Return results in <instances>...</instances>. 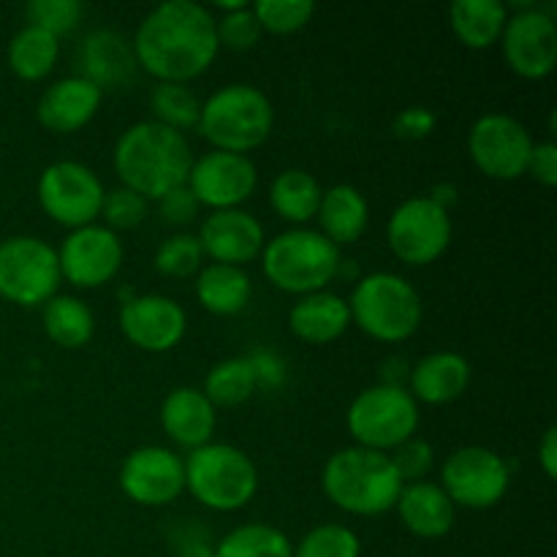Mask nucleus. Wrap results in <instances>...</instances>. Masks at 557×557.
<instances>
[{
	"mask_svg": "<svg viewBox=\"0 0 557 557\" xmlns=\"http://www.w3.org/2000/svg\"><path fill=\"white\" fill-rule=\"evenodd\" d=\"M131 49L158 82L188 85L218 58L215 14L196 0H166L141 20Z\"/></svg>",
	"mask_w": 557,
	"mask_h": 557,
	"instance_id": "nucleus-1",
	"label": "nucleus"
},
{
	"mask_svg": "<svg viewBox=\"0 0 557 557\" xmlns=\"http://www.w3.org/2000/svg\"><path fill=\"white\" fill-rule=\"evenodd\" d=\"M112 166L123 188L134 190L147 201H158L163 194L188 183L194 150L185 134H177L156 120H141L120 134Z\"/></svg>",
	"mask_w": 557,
	"mask_h": 557,
	"instance_id": "nucleus-2",
	"label": "nucleus"
},
{
	"mask_svg": "<svg viewBox=\"0 0 557 557\" xmlns=\"http://www.w3.org/2000/svg\"><path fill=\"white\" fill-rule=\"evenodd\" d=\"M324 495L341 511L354 517H379L395 509L403 482L389 455L348 446L326 460L321 473Z\"/></svg>",
	"mask_w": 557,
	"mask_h": 557,
	"instance_id": "nucleus-3",
	"label": "nucleus"
},
{
	"mask_svg": "<svg viewBox=\"0 0 557 557\" xmlns=\"http://www.w3.org/2000/svg\"><path fill=\"white\" fill-rule=\"evenodd\" d=\"M275 128V109L267 92L253 85H226L201 103L199 131L212 150L248 152L259 150Z\"/></svg>",
	"mask_w": 557,
	"mask_h": 557,
	"instance_id": "nucleus-4",
	"label": "nucleus"
},
{
	"mask_svg": "<svg viewBox=\"0 0 557 557\" xmlns=\"http://www.w3.org/2000/svg\"><path fill=\"white\" fill-rule=\"evenodd\" d=\"M351 324L379 343H406L417 335L424 319V305L417 288L397 272H370L359 277L351 299Z\"/></svg>",
	"mask_w": 557,
	"mask_h": 557,
	"instance_id": "nucleus-5",
	"label": "nucleus"
},
{
	"mask_svg": "<svg viewBox=\"0 0 557 557\" xmlns=\"http://www.w3.org/2000/svg\"><path fill=\"white\" fill-rule=\"evenodd\" d=\"M341 248L315 228H288L261 250V270L275 288L297 297L326 292L341 275Z\"/></svg>",
	"mask_w": 557,
	"mask_h": 557,
	"instance_id": "nucleus-6",
	"label": "nucleus"
},
{
	"mask_svg": "<svg viewBox=\"0 0 557 557\" xmlns=\"http://www.w3.org/2000/svg\"><path fill=\"white\" fill-rule=\"evenodd\" d=\"M185 490L212 511H239L259 493V468L232 444H207L185 460Z\"/></svg>",
	"mask_w": 557,
	"mask_h": 557,
	"instance_id": "nucleus-7",
	"label": "nucleus"
},
{
	"mask_svg": "<svg viewBox=\"0 0 557 557\" xmlns=\"http://www.w3.org/2000/svg\"><path fill=\"white\" fill-rule=\"evenodd\" d=\"M346 424L351 438L357 441L354 446L389 455L417 435L419 403L400 386L375 384L354 397Z\"/></svg>",
	"mask_w": 557,
	"mask_h": 557,
	"instance_id": "nucleus-8",
	"label": "nucleus"
},
{
	"mask_svg": "<svg viewBox=\"0 0 557 557\" xmlns=\"http://www.w3.org/2000/svg\"><path fill=\"white\" fill-rule=\"evenodd\" d=\"M60 283L63 275L52 245L30 234L0 243V297L20 308H36L58 294Z\"/></svg>",
	"mask_w": 557,
	"mask_h": 557,
	"instance_id": "nucleus-9",
	"label": "nucleus"
},
{
	"mask_svg": "<svg viewBox=\"0 0 557 557\" xmlns=\"http://www.w3.org/2000/svg\"><path fill=\"white\" fill-rule=\"evenodd\" d=\"M36 196L49 221L74 232L101 218L107 188L101 177L85 163L54 161L38 177Z\"/></svg>",
	"mask_w": 557,
	"mask_h": 557,
	"instance_id": "nucleus-10",
	"label": "nucleus"
},
{
	"mask_svg": "<svg viewBox=\"0 0 557 557\" xmlns=\"http://www.w3.org/2000/svg\"><path fill=\"white\" fill-rule=\"evenodd\" d=\"M511 484L509 462L487 446H462L441 468V490L462 509H493L506 498Z\"/></svg>",
	"mask_w": 557,
	"mask_h": 557,
	"instance_id": "nucleus-11",
	"label": "nucleus"
},
{
	"mask_svg": "<svg viewBox=\"0 0 557 557\" xmlns=\"http://www.w3.org/2000/svg\"><path fill=\"white\" fill-rule=\"evenodd\" d=\"M389 250L408 267H428L449 250L451 218L428 196H413L395 207L386 223Z\"/></svg>",
	"mask_w": 557,
	"mask_h": 557,
	"instance_id": "nucleus-12",
	"label": "nucleus"
},
{
	"mask_svg": "<svg viewBox=\"0 0 557 557\" xmlns=\"http://www.w3.org/2000/svg\"><path fill=\"white\" fill-rule=\"evenodd\" d=\"M533 145L536 141L531 131L511 114L500 112L479 117L468 134V152H471L473 166L484 177L500 180V183L520 180L528 172Z\"/></svg>",
	"mask_w": 557,
	"mask_h": 557,
	"instance_id": "nucleus-13",
	"label": "nucleus"
},
{
	"mask_svg": "<svg viewBox=\"0 0 557 557\" xmlns=\"http://www.w3.org/2000/svg\"><path fill=\"white\" fill-rule=\"evenodd\" d=\"M504 60L522 79H547L557 65L555 14L544 5L525 3L509 14L500 33Z\"/></svg>",
	"mask_w": 557,
	"mask_h": 557,
	"instance_id": "nucleus-14",
	"label": "nucleus"
},
{
	"mask_svg": "<svg viewBox=\"0 0 557 557\" xmlns=\"http://www.w3.org/2000/svg\"><path fill=\"white\" fill-rule=\"evenodd\" d=\"M120 490L147 509L174 504L185 493V460L166 446H139L123 460Z\"/></svg>",
	"mask_w": 557,
	"mask_h": 557,
	"instance_id": "nucleus-15",
	"label": "nucleus"
},
{
	"mask_svg": "<svg viewBox=\"0 0 557 557\" xmlns=\"http://www.w3.org/2000/svg\"><path fill=\"white\" fill-rule=\"evenodd\" d=\"M190 194L201 207L218 210H239L253 196L259 185V169L248 156L212 150L194 158L188 183Z\"/></svg>",
	"mask_w": 557,
	"mask_h": 557,
	"instance_id": "nucleus-16",
	"label": "nucleus"
},
{
	"mask_svg": "<svg viewBox=\"0 0 557 557\" xmlns=\"http://www.w3.org/2000/svg\"><path fill=\"white\" fill-rule=\"evenodd\" d=\"M123 243L101 223L69 232L58 250L60 275L76 288H98L114 281L123 267Z\"/></svg>",
	"mask_w": 557,
	"mask_h": 557,
	"instance_id": "nucleus-17",
	"label": "nucleus"
},
{
	"mask_svg": "<svg viewBox=\"0 0 557 557\" xmlns=\"http://www.w3.org/2000/svg\"><path fill=\"white\" fill-rule=\"evenodd\" d=\"M120 330L125 341L147 354L172 351L188 332L183 305L163 294H136L120 308Z\"/></svg>",
	"mask_w": 557,
	"mask_h": 557,
	"instance_id": "nucleus-18",
	"label": "nucleus"
},
{
	"mask_svg": "<svg viewBox=\"0 0 557 557\" xmlns=\"http://www.w3.org/2000/svg\"><path fill=\"white\" fill-rule=\"evenodd\" d=\"M201 253L210 256L212 264L239 267L259 259L267 245L264 226L256 215L245 210H218L205 218L199 228Z\"/></svg>",
	"mask_w": 557,
	"mask_h": 557,
	"instance_id": "nucleus-19",
	"label": "nucleus"
},
{
	"mask_svg": "<svg viewBox=\"0 0 557 557\" xmlns=\"http://www.w3.org/2000/svg\"><path fill=\"white\" fill-rule=\"evenodd\" d=\"M101 101L103 90L92 85L90 79H85L79 74L65 76V79H58L41 92L36 117L41 123V128H47L49 134L69 136L85 128L96 117L98 109H101Z\"/></svg>",
	"mask_w": 557,
	"mask_h": 557,
	"instance_id": "nucleus-20",
	"label": "nucleus"
},
{
	"mask_svg": "<svg viewBox=\"0 0 557 557\" xmlns=\"http://www.w3.org/2000/svg\"><path fill=\"white\" fill-rule=\"evenodd\" d=\"M218 408L194 386H177L161 403V428L183 449L194 451L212 444Z\"/></svg>",
	"mask_w": 557,
	"mask_h": 557,
	"instance_id": "nucleus-21",
	"label": "nucleus"
},
{
	"mask_svg": "<svg viewBox=\"0 0 557 557\" xmlns=\"http://www.w3.org/2000/svg\"><path fill=\"white\" fill-rule=\"evenodd\" d=\"M411 397L428 406H449L471 386V362L457 351H435L419 359L408 375Z\"/></svg>",
	"mask_w": 557,
	"mask_h": 557,
	"instance_id": "nucleus-22",
	"label": "nucleus"
},
{
	"mask_svg": "<svg viewBox=\"0 0 557 557\" xmlns=\"http://www.w3.org/2000/svg\"><path fill=\"white\" fill-rule=\"evenodd\" d=\"M351 326L348 299L335 292H315L299 297L288 313V330L308 346H330Z\"/></svg>",
	"mask_w": 557,
	"mask_h": 557,
	"instance_id": "nucleus-23",
	"label": "nucleus"
},
{
	"mask_svg": "<svg viewBox=\"0 0 557 557\" xmlns=\"http://www.w3.org/2000/svg\"><path fill=\"white\" fill-rule=\"evenodd\" d=\"M403 528L419 539H444L455 525V504L441 490V484L417 482L403 484L395 504Z\"/></svg>",
	"mask_w": 557,
	"mask_h": 557,
	"instance_id": "nucleus-24",
	"label": "nucleus"
},
{
	"mask_svg": "<svg viewBox=\"0 0 557 557\" xmlns=\"http://www.w3.org/2000/svg\"><path fill=\"white\" fill-rule=\"evenodd\" d=\"M85 79H90L96 87H117L134 76L136 58L131 41H125L114 30H96L82 41L76 52Z\"/></svg>",
	"mask_w": 557,
	"mask_h": 557,
	"instance_id": "nucleus-25",
	"label": "nucleus"
},
{
	"mask_svg": "<svg viewBox=\"0 0 557 557\" xmlns=\"http://www.w3.org/2000/svg\"><path fill=\"white\" fill-rule=\"evenodd\" d=\"M319 232L330 239L335 248L343 245H354L357 239H362L364 228L370 223V207L368 199L362 196V190L354 188V185H332L330 190H324L319 207Z\"/></svg>",
	"mask_w": 557,
	"mask_h": 557,
	"instance_id": "nucleus-26",
	"label": "nucleus"
},
{
	"mask_svg": "<svg viewBox=\"0 0 557 557\" xmlns=\"http://www.w3.org/2000/svg\"><path fill=\"white\" fill-rule=\"evenodd\" d=\"M253 297V283L239 267L207 264L196 275V299L212 315L243 313Z\"/></svg>",
	"mask_w": 557,
	"mask_h": 557,
	"instance_id": "nucleus-27",
	"label": "nucleus"
},
{
	"mask_svg": "<svg viewBox=\"0 0 557 557\" xmlns=\"http://www.w3.org/2000/svg\"><path fill=\"white\" fill-rule=\"evenodd\" d=\"M506 20H509V5L500 0H457L449 9L451 33L462 47L473 52L498 44Z\"/></svg>",
	"mask_w": 557,
	"mask_h": 557,
	"instance_id": "nucleus-28",
	"label": "nucleus"
},
{
	"mask_svg": "<svg viewBox=\"0 0 557 557\" xmlns=\"http://www.w3.org/2000/svg\"><path fill=\"white\" fill-rule=\"evenodd\" d=\"M321 196H324V188L305 169H286L270 185V207L277 218L294 223V228H302L319 215Z\"/></svg>",
	"mask_w": 557,
	"mask_h": 557,
	"instance_id": "nucleus-29",
	"label": "nucleus"
},
{
	"mask_svg": "<svg viewBox=\"0 0 557 557\" xmlns=\"http://www.w3.org/2000/svg\"><path fill=\"white\" fill-rule=\"evenodd\" d=\"M44 332L49 341L60 348H85L96 335V315H92L90 305L71 294H54L47 305H44Z\"/></svg>",
	"mask_w": 557,
	"mask_h": 557,
	"instance_id": "nucleus-30",
	"label": "nucleus"
},
{
	"mask_svg": "<svg viewBox=\"0 0 557 557\" xmlns=\"http://www.w3.org/2000/svg\"><path fill=\"white\" fill-rule=\"evenodd\" d=\"M58 38L49 36L47 30L25 25L9 41L5 58H9V69L14 71V76H20L22 82H38L52 74L54 65H58Z\"/></svg>",
	"mask_w": 557,
	"mask_h": 557,
	"instance_id": "nucleus-31",
	"label": "nucleus"
},
{
	"mask_svg": "<svg viewBox=\"0 0 557 557\" xmlns=\"http://www.w3.org/2000/svg\"><path fill=\"white\" fill-rule=\"evenodd\" d=\"M215 557H294V544L275 525L248 522L215 544Z\"/></svg>",
	"mask_w": 557,
	"mask_h": 557,
	"instance_id": "nucleus-32",
	"label": "nucleus"
},
{
	"mask_svg": "<svg viewBox=\"0 0 557 557\" xmlns=\"http://www.w3.org/2000/svg\"><path fill=\"white\" fill-rule=\"evenodd\" d=\"M205 397L215 408H237L248 403L256 392L253 368L248 357H228L218 362L205 379Z\"/></svg>",
	"mask_w": 557,
	"mask_h": 557,
	"instance_id": "nucleus-33",
	"label": "nucleus"
},
{
	"mask_svg": "<svg viewBox=\"0 0 557 557\" xmlns=\"http://www.w3.org/2000/svg\"><path fill=\"white\" fill-rule=\"evenodd\" d=\"M152 120L166 128L185 134V131L199 125L201 101L188 90V85H172V82H158L150 92Z\"/></svg>",
	"mask_w": 557,
	"mask_h": 557,
	"instance_id": "nucleus-34",
	"label": "nucleus"
},
{
	"mask_svg": "<svg viewBox=\"0 0 557 557\" xmlns=\"http://www.w3.org/2000/svg\"><path fill=\"white\" fill-rule=\"evenodd\" d=\"M201 261H205V253L194 234H174V237L163 239L156 250V272L161 277H172V281L199 275Z\"/></svg>",
	"mask_w": 557,
	"mask_h": 557,
	"instance_id": "nucleus-35",
	"label": "nucleus"
},
{
	"mask_svg": "<svg viewBox=\"0 0 557 557\" xmlns=\"http://www.w3.org/2000/svg\"><path fill=\"white\" fill-rule=\"evenodd\" d=\"M294 557H362V544L351 528L326 522L305 533L294 547Z\"/></svg>",
	"mask_w": 557,
	"mask_h": 557,
	"instance_id": "nucleus-36",
	"label": "nucleus"
},
{
	"mask_svg": "<svg viewBox=\"0 0 557 557\" xmlns=\"http://www.w3.org/2000/svg\"><path fill=\"white\" fill-rule=\"evenodd\" d=\"M259 20L261 33L270 36H292L299 33L315 14V5L310 0H261L250 5Z\"/></svg>",
	"mask_w": 557,
	"mask_h": 557,
	"instance_id": "nucleus-37",
	"label": "nucleus"
},
{
	"mask_svg": "<svg viewBox=\"0 0 557 557\" xmlns=\"http://www.w3.org/2000/svg\"><path fill=\"white\" fill-rule=\"evenodd\" d=\"M25 16L27 25L47 30L49 36L60 41V36L79 25L82 16H85V5L76 3V0H30L25 5Z\"/></svg>",
	"mask_w": 557,
	"mask_h": 557,
	"instance_id": "nucleus-38",
	"label": "nucleus"
},
{
	"mask_svg": "<svg viewBox=\"0 0 557 557\" xmlns=\"http://www.w3.org/2000/svg\"><path fill=\"white\" fill-rule=\"evenodd\" d=\"M147 212H150V201L141 199L134 190L123 188V185L114 190H107V196H103V226L114 234L131 232V228L141 226V223L147 221Z\"/></svg>",
	"mask_w": 557,
	"mask_h": 557,
	"instance_id": "nucleus-39",
	"label": "nucleus"
},
{
	"mask_svg": "<svg viewBox=\"0 0 557 557\" xmlns=\"http://www.w3.org/2000/svg\"><path fill=\"white\" fill-rule=\"evenodd\" d=\"M215 33H218V47H226L232 52H248L259 44L261 25L256 20L253 9L248 3L239 9L226 11L223 16H215Z\"/></svg>",
	"mask_w": 557,
	"mask_h": 557,
	"instance_id": "nucleus-40",
	"label": "nucleus"
},
{
	"mask_svg": "<svg viewBox=\"0 0 557 557\" xmlns=\"http://www.w3.org/2000/svg\"><path fill=\"white\" fill-rule=\"evenodd\" d=\"M389 460L403 484H417L424 482V476L433 471L435 449L424 438H411L397 446L389 455Z\"/></svg>",
	"mask_w": 557,
	"mask_h": 557,
	"instance_id": "nucleus-41",
	"label": "nucleus"
},
{
	"mask_svg": "<svg viewBox=\"0 0 557 557\" xmlns=\"http://www.w3.org/2000/svg\"><path fill=\"white\" fill-rule=\"evenodd\" d=\"M156 205L163 223H169V226H190L201 212V205L196 201V196L190 194L188 185H180V188L169 190V194H163Z\"/></svg>",
	"mask_w": 557,
	"mask_h": 557,
	"instance_id": "nucleus-42",
	"label": "nucleus"
},
{
	"mask_svg": "<svg viewBox=\"0 0 557 557\" xmlns=\"http://www.w3.org/2000/svg\"><path fill=\"white\" fill-rule=\"evenodd\" d=\"M435 125H438V117H435L433 109L408 107L392 120V134H395L397 139L419 141V139H428V136L435 131Z\"/></svg>",
	"mask_w": 557,
	"mask_h": 557,
	"instance_id": "nucleus-43",
	"label": "nucleus"
},
{
	"mask_svg": "<svg viewBox=\"0 0 557 557\" xmlns=\"http://www.w3.org/2000/svg\"><path fill=\"white\" fill-rule=\"evenodd\" d=\"M248 362L253 368L256 389H281L286 384V362L272 351L248 354Z\"/></svg>",
	"mask_w": 557,
	"mask_h": 557,
	"instance_id": "nucleus-44",
	"label": "nucleus"
},
{
	"mask_svg": "<svg viewBox=\"0 0 557 557\" xmlns=\"http://www.w3.org/2000/svg\"><path fill=\"white\" fill-rule=\"evenodd\" d=\"M539 185L544 188H555L557 185V145L553 139L536 141L531 150V161H528V172Z\"/></svg>",
	"mask_w": 557,
	"mask_h": 557,
	"instance_id": "nucleus-45",
	"label": "nucleus"
},
{
	"mask_svg": "<svg viewBox=\"0 0 557 557\" xmlns=\"http://www.w3.org/2000/svg\"><path fill=\"white\" fill-rule=\"evenodd\" d=\"M174 553L177 557H215V547H212L210 536L201 525H196V520H190V525L183 528L177 539H174Z\"/></svg>",
	"mask_w": 557,
	"mask_h": 557,
	"instance_id": "nucleus-46",
	"label": "nucleus"
},
{
	"mask_svg": "<svg viewBox=\"0 0 557 557\" xmlns=\"http://www.w3.org/2000/svg\"><path fill=\"white\" fill-rule=\"evenodd\" d=\"M539 466H542L544 476L553 482V479L557 476V428L555 424H549L547 430H544L542 441H539Z\"/></svg>",
	"mask_w": 557,
	"mask_h": 557,
	"instance_id": "nucleus-47",
	"label": "nucleus"
},
{
	"mask_svg": "<svg viewBox=\"0 0 557 557\" xmlns=\"http://www.w3.org/2000/svg\"><path fill=\"white\" fill-rule=\"evenodd\" d=\"M428 199L435 201V205L444 207V210L449 212L451 207L457 205V188H455V185H449V183H441V185H435L433 190H430Z\"/></svg>",
	"mask_w": 557,
	"mask_h": 557,
	"instance_id": "nucleus-48",
	"label": "nucleus"
}]
</instances>
